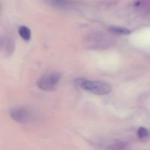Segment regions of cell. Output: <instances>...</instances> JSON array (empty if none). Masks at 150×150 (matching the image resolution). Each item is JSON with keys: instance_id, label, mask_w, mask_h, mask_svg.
Instances as JSON below:
<instances>
[{"instance_id": "cell-1", "label": "cell", "mask_w": 150, "mask_h": 150, "mask_svg": "<svg viewBox=\"0 0 150 150\" xmlns=\"http://www.w3.org/2000/svg\"><path fill=\"white\" fill-rule=\"evenodd\" d=\"M75 83L81 89L97 95H108L112 90L110 83L100 81H91L83 78H79L75 79Z\"/></svg>"}, {"instance_id": "cell-2", "label": "cell", "mask_w": 150, "mask_h": 150, "mask_svg": "<svg viewBox=\"0 0 150 150\" xmlns=\"http://www.w3.org/2000/svg\"><path fill=\"white\" fill-rule=\"evenodd\" d=\"M62 75L58 72H51L44 75L37 81V85L43 91H54L57 89Z\"/></svg>"}, {"instance_id": "cell-3", "label": "cell", "mask_w": 150, "mask_h": 150, "mask_svg": "<svg viewBox=\"0 0 150 150\" xmlns=\"http://www.w3.org/2000/svg\"><path fill=\"white\" fill-rule=\"evenodd\" d=\"M88 47L92 48H104L109 45V40L103 34L96 33L89 35L86 40Z\"/></svg>"}, {"instance_id": "cell-4", "label": "cell", "mask_w": 150, "mask_h": 150, "mask_svg": "<svg viewBox=\"0 0 150 150\" xmlns=\"http://www.w3.org/2000/svg\"><path fill=\"white\" fill-rule=\"evenodd\" d=\"M10 116L14 121L21 124L27 123L30 120V114L24 107L18 106L12 108L9 111Z\"/></svg>"}, {"instance_id": "cell-5", "label": "cell", "mask_w": 150, "mask_h": 150, "mask_svg": "<svg viewBox=\"0 0 150 150\" xmlns=\"http://www.w3.org/2000/svg\"><path fill=\"white\" fill-rule=\"evenodd\" d=\"M109 30L111 32L117 35H128L131 33V31L130 29H127L125 27H122V26H111L109 27Z\"/></svg>"}, {"instance_id": "cell-6", "label": "cell", "mask_w": 150, "mask_h": 150, "mask_svg": "<svg viewBox=\"0 0 150 150\" xmlns=\"http://www.w3.org/2000/svg\"><path fill=\"white\" fill-rule=\"evenodd\" d=\"M18 34L21 38L25 41H29V40L31 39V30L27 26H21L18 29Z\"/></svg>"}, {"instance_id": "cell-7", "label": "cell", "mask_w": 150, "mask_h": 150, "mask_svg": "<svg viewBox=\"0 0 150 150\" xmlns=\"http://www.w3.org/2000/svg\"><path fill=\"white\" fill-rule=\"evenodd\" d=\"M127 146V144L124 142H119L108 147L109 150H124Z\"/></svg>"}, {"instance_id": "cell-8", "label": "cell", "mask_w": 150, "mask_h": 150, "mask_svg": "<svg viewBox=\"0 0 150 150\" xmlns=\"http://www.w3.org/2000/svg\"><path fill=\"white\" fill-rule=\"evenodd\" d=\"M149 131L146 128L143 127H141L138 129L137 130V135L138 137L140 139H147L149 136Z\"/></svg>"}]
</instances>
